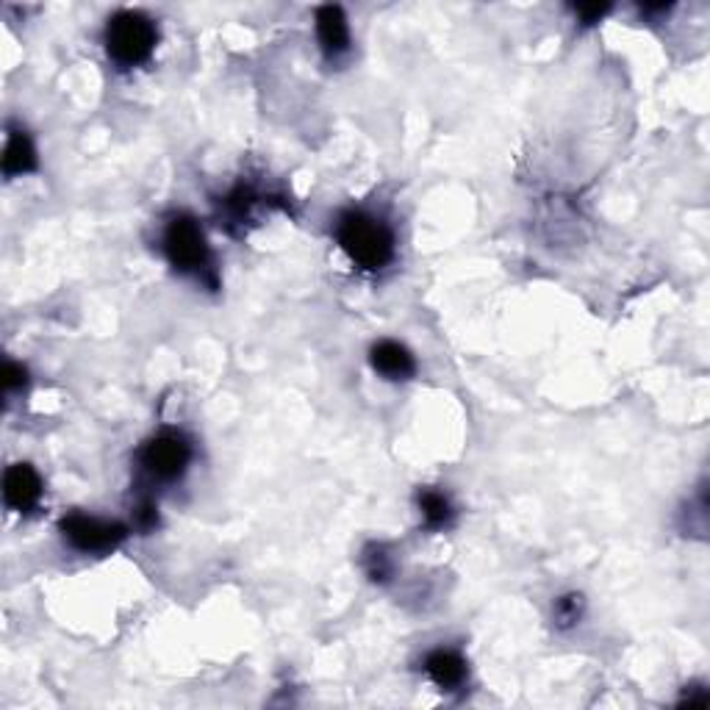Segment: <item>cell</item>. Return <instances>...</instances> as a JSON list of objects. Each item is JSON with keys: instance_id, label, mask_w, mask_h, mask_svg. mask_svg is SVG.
Masks as SVG:
<instances>
[{"instance_id": "6", "label": "cell", "mask_w": 710, "mask_h": 710, "mask_svg": "<svg viewBox=\"0 0 710 710\" xmlns=\"http://www.w3.org/2000/svg\"><path fill=\"white\" fill-rule=\"evenodd\" d=\"M44 483L31 463H11L3 474V502L14 513L37 511L42 502Z\"/></svg>"}, {"instance_id": "3", "label": "cell", "mask_w": 710, "mask_h": 710, "mask_svg": "<svg viewBox=\"0 0 710 710\" xmlns=\"http://www.w3.org/2000/svg\"><path fill=\"white\" fill-rule=\"evenodd\" d=\"M161 248H164L167 261L172 270L181 276L200 278V281L214 283V259H211L209 239H206L203 228L194 217L176 214L164 228L161 237Z\"/></svg>"}, {"instance_id": "5", "label": "cell", "mask_w": 710, "mask_h": 710, "mask_svg": "<svg viewBox=\"0 0 710 710\" xmlns=\"http://www.w3.org/2000/svg\"><path fill=\"white\" fill-rule=\"evenodd\" d=\"M59 533L67 544L83 556H103L117 550L128 539V528L111 519L89 517V513H67L59 522Z\"/></svg>"}, {"instance_id": "9", "label": "cell", "mask_w": 710, "mask_h": 710, "mask_svg": "<svg viewBox=\"0 0 710 710\" xmlns=\"http://www.w3.org/2000/svg\"><path fill=\"white\" fill-rule=\"evenodd\" d=\"M424 674H428L430 683L441 691H458L469 678V667H467V658L456 650H439L428 652L424 658Z\"/></svg>"}, {"instance_id": "11", "label": "cell", "mask_w": 710, "mask_h": 710, "mask_svg": "<svg viewBox=\"0 0 710 710\" xmlns=\"http://www.w3.org/2000/svg\"><path fill=\"white\" fill-rule=\"evenodd\" d=\"M417 506L428 530H447L452 524V519H456V508H452L450 497L444 491L422 489L417 494Z\"/></svg>"}, {"instance_id": "1", "label": "cell", "mask_w": 710, "mask_h": 710, "mask_svg": "<svg viewBox=\"0 0 710 710\" xmlns=\"http://www.w3.org/2000/svg\"><path fill=\"white\" fill-rule=\"evenodd\" d=\"M337 242L363 272L386 270L397 256V239L389 222L369 211H344L337 222Z\"/></svg>"}, {"instance_id": "7", "label": "cell", "mask_w": 710, "mask_h": 710, "mask_svg": "<svg viewBox=\"0 0 710 710\" xmlns=\"http://www.w3.org/2000/svg\"><path fill=\"white\" fill-rule=\"evenodd\" d=\"M317 42L328 61H339L350 53V22L339 6H320L314 14Z\"/></svg>"}, {"instance_id": "12", "label": "cell", "mask_w": 710, "mask_h": 710, "mask_svg": "<svg viewBox=\"0 0 710 710\" xmlns=\"http://www.w3.org/2000/svg\"><path fill=\"white\" fill-rule=\"evenodd\" d=\"M361 563L372 583H389L391 574H394V558H391V552L383 544H369L363 550Z\"/></svg>"}, {"instance_id": "2", "label": "cell", "mask_w": 710, "mask_h": 710, "mask_svg": "<svg viewBox=\"0 0 710 710\" xmlns=\"http://www.w3.org/2000/svg\"><path fill=\"white\" fill-rule=\"evenodd\" d=\"M156 42H159V28L142 11L122 9L117 14H111L109 22H106V53L122 70L144 64L153 56Z\"/></svg>"}, {"instance_id": "13", "label": "cell", "mask_w": 710, "mask_h": 710, "mask_svg": "<svg viewBox=\"0 0 710 710\" xmlns=\"http://www.w3.org/2000/svg\"><path fill=\"white\" fill-rule=\"evenodd\" d=\"M586 602L580 594H563L558 597L556 606H552V617H556L558 628H574V624L583 619Z\"/></svg>"}, {"instance_id": "14", "label": "cell", "mask_w": 710, "mask_h": 710, "mask_svg": "<svg viewBox=\"0 0 710 710\" xmlns=\"http://www.w3.org/2000/svg\"><path fill=\"white\" fill-rule=\"evenodd\" d=\"M28 386V369L22 367V363L17 361H6L3 367V391L6 397L17 394V391H22Z\"/></svg>"}, {"instance_id": "10", "label": "cell", "mask_w": 710, "mask_h": 710, "mask_svg": "<svg viewBox=\"0 0 710 710\" xmlns=\"http://www.w3.org/2000/svg\"><path fill=\"white\" fill-rule=\"evenodd\" d=\"M39 167L37 144L28 137V131L22 126H9L6 128V148H3V176L6 178H20L28 176Z\"/></svg>"}, {"instance_id": "8", "label": "cell", "mask_w": 710, "mask_h": 710, "mask_svg": "<svg viewBox=\"0 0 710 710\" xmlns=\"http://www.w3.org/2000/svg\"><path fill=\"white\" fill-rule=\"evenodd\" d=\"M369 363H372L374 372L386 380H411L417 374V358L411 356V350L406 344L394 342V339H383V342H374L369 350Z\"/></svg>"}, {"instance_id": "15", "label": "cell", "mask_w": 710, "mask_h": 710, "mask_svg": "<svg viewBox=\"0 0 710 710\" xmlns=\"http://www.w3.org/2000/svg\"><path fill=\"white\" fill-rule=\"evenodd\" d=\"M608 11H611V6H574V17H578L583 26H597Z\"/></svg>"}, {"instance_id": "4", "label": "cell", "mask_w": 710, "mask_h": 710, "mask_svg": "<svg viewBox=\"0 0 710 710\" xmlns=\"http://www.w3.org/2000/svg\"><path fill=\"white\" fill-rule=\"evenodd\" d=\"M192 458L194 450L189 436H183L181 430H161L144 441L137 461L150 483H176L178 478H183Z\"/></svg>"}]
</instances>
